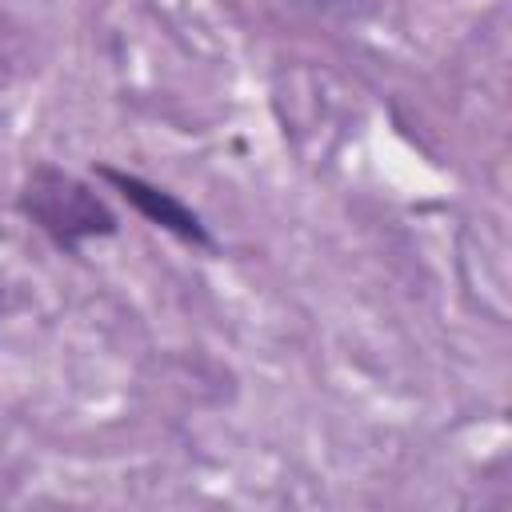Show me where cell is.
<instances>
[{
  "mask_svg": "<svg viewBox=\"0 0 512 512\" xmlns=\"http://www.w3.org/2000/svg\"><path fill=\"white\" fill-rule=\"evenodd\" d=\"M20 212L64 252H80L84 240L116 232V216L108 212V204L88 184L52 164L32 168L20 192Z\"/></svg>",
  "mask_w": 512,
  "mask_h": 512,
  "instance_id": "cell-1",
  "label": "cell"
},
{
  "mask_svg": "<svg viewBox=\"0 0 512 512\" xmlns=\"http://www.w3.org/2000/svg\"><path fill=\"white\" fill-rule=\"evenodd\" d=\"M96 176L108 180V184H112L144 220H152L156 228H164V232H172V236H180V240H188V244H200V248L212 244L204 220H200L188 204H180L172 192H164V188H156V184H148V180H140V176H132V172L108 168V164H100Z\"/></svg>",
  "mask_w": 512,
  "mask_h": 512,
  "instance_id": "cell-2",
  "label": "cell"
}]
</instances>
